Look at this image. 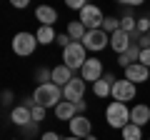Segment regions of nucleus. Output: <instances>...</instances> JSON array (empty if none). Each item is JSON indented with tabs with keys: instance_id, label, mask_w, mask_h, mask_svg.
<instances>
[{
	"instance_id": "f257e3e1",
	"label": "nucleus",
	"mask_w": 150,
	"mask_h": 140,
	"mask_svg": "<svg viewBox=\"0 0 150 140\" xmlns=\"http://www.w3.org/2000/svg\"><path fill=\"white\" fill-rule=\"evenodd\" d=\"M30 98L35 100V105H43V108H48V110L50 108L55 110V105L65 100L63 98V88L55 85V83H43V85H38Z\"/></svg>"
},
{
	"instance_id": "f03ea898",
	"label": "nucleus",
	"mask_w": 150,
	"mask_h": 140,
	"mask_svg": "<svg viewBox=\"0 0 150 140\" xmlns=\"http://www.w3.org/2000/svg\"><path fill=\"white\" fill-rule=\"evenodd\" d=\"M85 60H88V50H85V45H83L80 40H73V43L63 50V65H68L73 73L75 70H83Z\"/></svg>"
},
{
	"instance_id": "7ed1b4c3",
	"label": "nucleus",
	"mask_w": 150,
	"mask_h": 140,
	"mask_svg": "<svg viewBox=\"0 0 150 140\" xmlns=\"http://www.w3.org/2000/svg\"><path fill=\"white\" fill-rule=\"evenodd\" d=\"M105 120L110 128H118L123 130L125 125L130 123V108H128V103H118V100H112L110 105L105 108Z\"/></svg>"
},
{
	"instance_id": "20e7f679",
	"label": "nucleus",
	"mask_w": 150,
	"mask_h": 140,
	"mask_svg": "<svg viewBox=\"0 0 150 140\" xmlns=\"http://www.w3.org/2000/svg\"><path fill=\"white\" fill-rule=\"evenodd\" d=\"M38 38L33 35V33H15V38H13V53L15 55H20V58H30L33 53H35V48H38Z\"/></svg>"
},
{
	"instance_id": "39448f33",
	"label": "nucleus",
	"mask_w": 150,
	"mask_h": 140,
	"mask_svg": "<svg viewBox=\"0 0 150 140\" xmlns=\"http://www.w3.org/2000/svg\"><path fill=\"white\" fill-rule=\"evenodd\" d=\"M80 43L85 45V50H90V53H100V50L110 48V35H108L103 28H98V30H88Z\"/></svg>"
},
{
	"instance_id": "423d86ee",
	"label": "nucleus",
	"mask_w": 150,
	"mask_h": 140,
	"mask_svg": "<svg viewBox=\"0 0 150 140\" xmlns=\"http://www.w3.org/2000/svg\"><path fill=\"white\" fill-rule=\"evenodd\" d=\"M135 95H138V85L130 80H115L112 83V90H110V98L112 100H118V103H130L135 100Z\"/></svg>"
},
{
	"instance_id": "0eeeda50",
	"label": "nucleus",
	"mask_w": 150,
	"mask_h": 140,
	"mask_svg": "<svg viewBox=\"0 0 150 140\" xmlns=\"http://www.w3.org/2000/svg\"><path fill=\"white\" fill-rule=\"evenodd\" d=\"M78 20H80L88 30H98V28H103L105 15H103V10L95 5V3H88V5L80 10V18H78Z\"/></svg>"
},
{
	"instance_id": "6e6552de",
	"label": "nucleus",
	"mask_w": 150,
	"mask_h": 140,
	"mask_svg": "<svg viewBox=\"0 0 150 140\" xmlns=\"http://www.w3.org/2000/svg\"><path fill=\"white\" fill-rule=\"evenodd\" d=\"M103 75H105L103 60H98L95 55H93V58H88L85 65H83V70H80V78H83L85 83H95V80H100Z\"/></svg>"
},
{
	"instance_id": "1a4fd4ad",
	"label": "nucleus",
	"mask_w": 150,
	"mask_h": 140,
	"mask_svg": "<svg viewBox=\"0 0 150 140\" xmlns=\"http://www.w3.org/2000/svg\"><path fill=\"white\" fill-rule=\"evenodd\" d=\"M85 90H88V83L83 80V78H73V80L63 88V98L70 100V103H78V100H83Z\"/></svg>"
},
{
	"instance_id": "9d476101",
	"label": "nucleus",
	"mask_w": 150,
	"mask_h": 140,
	"mask_svg": "<svg viewBox=\"0 0 150 140\" xmlns=\"http://www.w3.org/2000/svg\"><path fill=\"white\" fill-rule=\"evenodd\" d=\"M130 45H133V38H130V33H125L123 28L115 30V33H110V48H112V53L123 55Z\"/></svg>"
},
{
	"instance_id": "9b49d317",
	"label": "nucleus",
	"mask_w": 150,
	"mask_h": 140,
	"mask_svg": "<svg viewBox=\"0 0 150 140\" xmlns=\"http://www.w3.org/2000/svg\"><path fill=\"white\" fill-rule=\"evenodd\" d=\"M125 80L135 83V85H140V83L150 80V68H145L143 63H133L125 68Z\"/></svg>"
},
{
	"instance_id": "f8f14e48",
	"label": "nucleus",
	"mask_w": 150,
	"mask_h": 140,
	"mask_svg": "<svg viewBox=\"0 0 150 140\" xmlns=\"http://www.w3.org/2000/svg\"><path fill=\"white\" fill-rule=\"evenodd\" d=\"M68 128H70V135H75V138H88L93 133V125H90V120L85 115H75L68 123Z\"/></svg>"
},
{
	"instance_id": "ddd939ff",
	"label": "nucleus",
	"mask_w": 150,
	"mask_h": 140,
	"mask_svg": "<svg viewBox=\"0 0 150 140\" xmlns=\"http://www.w3.org/2000/svg\"><path fill=\"white\" fill-rule=\"evenodd\" d=\"M10 120L15 128H25V125L33 123V110L28 108V105H15V108L10 110Z\"/></svg>"
},
{
	"instance_id": "4468645a",
	"label": "nucleus",
	"mask_w": 150,
	"mask_h": 140,
	"mask_svg": "<svg viewBox=\"0 0 150 140\" xmlns=\"http://www.w3.org/2000/svg\"><path fill=\"white\" fill-rule=\"evenodd\" d=\"M130 123L135 125H148L150 123V105H145V103H138V105H133L130 108Z\"/></svg>"
},
{
	"instance_id": "2eb2a0df",
	"label": "nucleus",
	"mask_w": 150,
	"mask_h": 140,
	"mask_svg": "<svg viewBox=\"0 0 150 140\" xmlns=\"http://www.w3.org/2000/svg\"><path fill=\"white\" fill-rule=\"evenodd\" d=\"M118 80L115 75H110V73H105V75L100 78V80H95L93 83V93H95L98 98H108L110 95V90H112V83Z\"/></svg>"
},
{
	"instance_id": "dca6fc26",
	"label": "nucleus",
	"mask_w": 150,
	"mask_h": 140,
	"mask_svg": "<svg viewBox=\"0 0 150 140\" xmlns=\"http://www.w3.org/2000/svg\"><path fill=\"white\" fill-rule=\"evenodd\" d=\"M35 20H40V25H55L58 23V10L50 5H38L35 8Z\"/></svg>"
},
{
	"instance_id": "f3484780",
	"label": "nucleus",
	"mask_w": 150,
	"mask_h": 140,
	"mask_svg": "<svg viewBox=\"0 0 150 140\" xmlns=\"http://www.w3.org/2000/svg\"><path fill=\"white\" fill-rule=\"evenodd\" d=\"M140 53H143V50H140V45H138V43H133V45H130V48L125 50L123 55H118V65L125 70L128 65H133V63H140Z\"/></svg>"
},
{
	"instance_id": "a211bd4d",
	"label": "nucleus",
	"mask_w": 150,
	"mask_h": 140,
	"mask_svg": "<svg viewBox=\"0 0 150 140\" xmlns=\"http://www.w3.org/2000/svg\"><path fill=\"white\" fill-rule=\"evenodd\" d=\"M73 78H75V75H73V70H70L68 65H55V68H53V83H55V85L65 88Z\"/></svg>"
},
{
	"instance_id": "6ab92c4d",
	"label": "nucleus",
	"mask_w": 150,
	"mask_h": 140,
	"mask_svg": "<svg viewBox=\"0 0 150 140\" xmlns=\"http://www.w3.org/2000/svg\"><path fill=\"white\" fill-rule=\"evenodd\" d=\"M75 103H70V100H63V103H58V105H55V118L58 120H73L75 118Z\"/></svg>"
},
{
	"instance_id": "aec40b11",
	"label": "nucleus",
	"mask_w": 150,
	"mask_h": 140,
	"mask_svg": "<svg viewBox=\"0 0 150 140\" xmlns=\"http://www.w3.org/2000/svg\"><path fill=\"white\" fill-rule=\"evenodd\" d=\"M35 38H38V43H40V45H50V43L58 40V33H55L53 25H40V28H38V33H35Z\"/></svg>"
},
{
	"instance_id": "412c9836",
	"label": "nucleus",
	"mask_w": 150,
	"mask_h": 140,
	"mask_svg": "<svg viewBox=\"0 0 150 140\" xmlns=\"http://www.w3.org/2000/svg\"><path fill=\"white\" fill-rule=\"evenodd\" d=\"M65 33H68L73 40H83V38H85V33H88V28L83 25L80 20H70V23H68V30H65Z\"/></svg>"
},
{
	"instance_id": "4be33fe9",
	"label": "nucleus",
	"mask_w": 150,
	"mask_h": 140,
	"mask_svg": "<svg viewBox=\"0 0 150 140\" xmlns=\"http://www.w3.org/2000/svg\"><path fill=\"white\" fill-rule=\"evenodd\" d=\"M120 133H123V140H143V128L135 123H128Z\"/></svg>"
},
{
	"instance_id": "5701e85b",
	"label": "nucleus",
	"mask_w": 150,
	"mask_h": 140,
	"mask_svg": "<svg viewBox=\"0 0 150 140\" xmlns=\"http://www.w3.org/2000/svg\"><path fill=\"white\" fill-rule=\"evenodd\" d=\"M120 28L125 33H138V18H133V13L125 10V15L120 18Z\"/></svg>"
},
{
	"instance_id": "b1692460",
	"label": "nucleus",
	"mask_w": 150,
	"mask_h": 140,
	"mask_svg": "<svg viewBox=\"0 0 150 140\" xmlns=\"http://www.w3.org/2000/svg\"><path fill=\"white\" fill-rule=\"evenodd\" d=\"M35 80H38V85H43V83H53V70H50V68H38L35 70Z\"/></svg>"
},
{
	"instance_id": "393cba45",
	"label": "nucleus",
	"mask_w": 150,
	"mask_h": 140,
	"mask_svg": "<svg viewBox=\"0 0 150 140\" xmlns=\"http://www.w3.org/2000/svg\"><path fill=\"white\" fill-rule=\"evenodd\" d=\"M103 30L110 35V33H115V30H120V18H105L103 20Z\"/></svg>"
},
{
	"instance_id": "a878e982",
	"label": "nucleus",
	"mask_w": 150,
	"mask_h": 140,
	"mask_svg": "<svg viewBox=\"0 0 150 140\" xmlns=\"http://www.w3.org/2000/svg\"><path fill=\"white\" fill-rule=\"evenodd\" d=\"M33 120H35V123H43L45 120V113H48V108H43V105H33Z\"/></svg>"
},
{
	"instance_id": "bb28decb",
	"label": "nucleus",
	"mask_w": 150,
	"mask_h": 140,
	"mask_svg": "<svg viewBox=\"0 0 150 140\" xmlns=\"http://www.w3.org/2000/svg\"><path fill=\"white\" fill-rule=\"evenodd\" d=\"M138 33H140V35H148V33H150V18L148 15L138 18Z\"/></svg>"
},
{
	"instance_id": "cd10ccee",
	"label": "nucleus",
	"mask_w": 150,
	"mask_h": 140,
	"mask_svg": "<svg viewBox=\"0 0 150 140\" xmlns=\"http://www.w3.org/2000/svg\"><path fill=\"white\" fill-rule=\"evenodd\" d=\"M70 43H73V38H70V35H68V33H58V40H55V45H60V48H68V45Z\"/></svg>"
},
{
	"instance_id": "c85d7f7f",
	"label": "nucleus",
	"mask_w": 150,
	"mask_h": 140,
	"mask_svg": "<svg viewBox=\"0 0 150 140\" xmlns=\"http://www.w3.org/2000/svg\"><path fill=\"white\" fill-rule=\"evenodd\" d=\"M65 5H68L70 10H78V13H80L83 8L88 5V0H65Z\"/></svg>"
},
{
	"instance_id": "c756f323",
	"label": "nucleus",
	"mask_w": 150,
	"mask_h": 140,
	"mask_svg": "<svg viewBox=\"0 0 150 140\" xmlns=\"http://www.w3.org/2000/svg\"><path fill=\"white\" fill-rule=\"evenodd\" d=\"M38 125H40V123H35V120H33L30 125H25V128H20L23 138H30V135H35V133H38Z\"/></svg>"
},
{
	"instance_id": "7c9ffc66",
	"label": "nucleus",
	"mask_w": 150,
	"mask_h": 140,
	"mask_svg": "<svg viewBox=\"0 0 150 140\" xmlns=\"http://www.w3.org/2000/svg\"><path fill=\"white\" fill-rule=\"evenodd\" d=\"M140 63H143L145 68H150V48H145L143 53H140Z\"/></svg>"
},
{
	"instance_id": "2f4dec72",
	"label": "nucleus",
	"mask_w": 150,
	"mask_h": 140,
	"mask_svg": "<svg viewBox=\"0 0 150 140\" xmlns=\"http://www.w3.org/2000/svg\"><path fill=\"white\" fill-rule=\"evenodd\" d=\"M40 140H63V138H60V135L55 133V130H48V133H43V135H40Z\"/></svg>"
},
{
	"instance_id": "473e14b6",
	"label": "nucleus",
	"mask_w": 150,
	"mask_h": 140,
	"mask_svg": "<svg viewBox=\"0 0 150 140\" xmlns=\"http://www.w3.org/2000/svg\"><path fill=\"white\" fill-rule=\"evenodd\" d=\"M85 110H88V103L85 100H78V103H75V113H78V115H85Z\"/></svg>"
},
{
	"instance_id": "72a5a7b5",
	"label": "nucleus",
	"mask_w": 150,
	"mask_h": 140,
	"mask_svg": "<svg viewBox=\"0 0 150 140\" xmlns=\"http://www.w3.org/2000/svg\"><path fill=\"white\" fill-rule=\"evenodd\" d=\"M120 5H125V8H135V5H143L145 0H118Z\"/></svg>"
},
{
	"instance_id": "f704fd0d",
	"label": "nucleus",
	"mask_w": 150,
	"mask_h": 140,
	"mask_svg": "<svg viewBox=\"0 0 150 140\" xmlns=\"http://www.w3.org/2000/svg\"><path fill=\"white\" fill-rule=\"evenodd\" d=\"M138 45H140V50L150 48V35H140V38H138Z\"/></svg>"
},
{
	"instance_id": "c9c22d12",
	"label": "nucleus",
	"mask_w": 150,
	"mask_h": 140,
	"mask_svg": "<svg viewBox=\"0 0 150 140\" xmlns=\"http://www.w3.org/2000/svg\"><path fill=\"white\" fill-rule=\"evenodd\" d=\"M10 5H13V8H18V10H23V8L30 5V0H10Z\"/></svg>"
},
{
	"instance_id": "e433bc0d",
	"label": "nucleus",
	"mask_w": 150,
	"mask_h": 140,
	"mask_svg": "<svg viewBox=\"0 0 150 140\" xmlns=\"http://www.w3.org/2000/svg\"><path fill=\"white\" fill-rule=\"evenodd\" d=\"M10 103H13V93H10V90H3V105L10 108Z\"/></svg>"
},
{
	"instance_id": "4c0bfd02",
	"label": "nucleus",
	"mask_w": 150,
	"mask_h": 140,
	"mask_svg": "<svg viewBox=\"0 0 150 140\" xmlns=\"http://www.w3.org/2000/svg\"><path fill=\"white\" fill-rule=\"evenodd\" d=\"M63 140H85V138H75V135H70V138H63Z\"/></svg>"
},
{
	"instance_id": "58836bf2",
	"label": "nucleus",
	"mask_w": 150,
	"mask_h": 140,
	"mask_svg": "<svg viewBox=\"0 0 150 140\" xmlns=\"http://www.w3.org/2000/svg\"><path fill=\"white\" fill-rule=\"evenodd\" d=\"M85 140H98V138H95V135H93V133H90V135H88V138H85Z\"/></svg>"
},
{
	"instance_id": "ea45409f",
	"label": "nucleus",
	"mask_w": 150,
	"mask_h": 140,
	"mask_svg": "<svg viewBox=\"0 0 150 140\" xmlns=\"http://www.w3.org/2000/svg\"><path fill=\"white\" fill-rule=\"evenodd\" d=\"M148 35H150V33H148Z\"/></svg>"
}]
</instances>
